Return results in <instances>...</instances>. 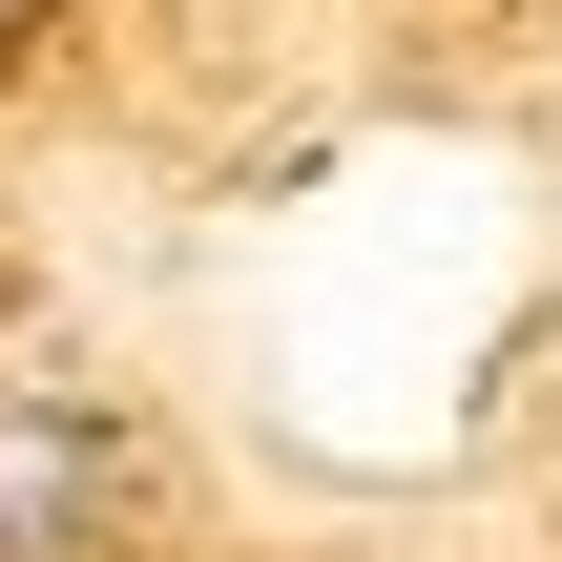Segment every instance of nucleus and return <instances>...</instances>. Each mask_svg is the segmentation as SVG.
Segmentation results:
<instances>
[{"instance_id":"1","label":"nucleus","mask_w":562,"mask_h":562,"mask_svg":"<svg viewBox=\"0 0 562 562\" xmlns=\"http://www.w3.org/2000/svg\"><path fill=\"white\" fill-rule=\"evenodd\" d=\"M125 542V438L63 375H0V562H104Z\"/></svg>"}]
</instances>
